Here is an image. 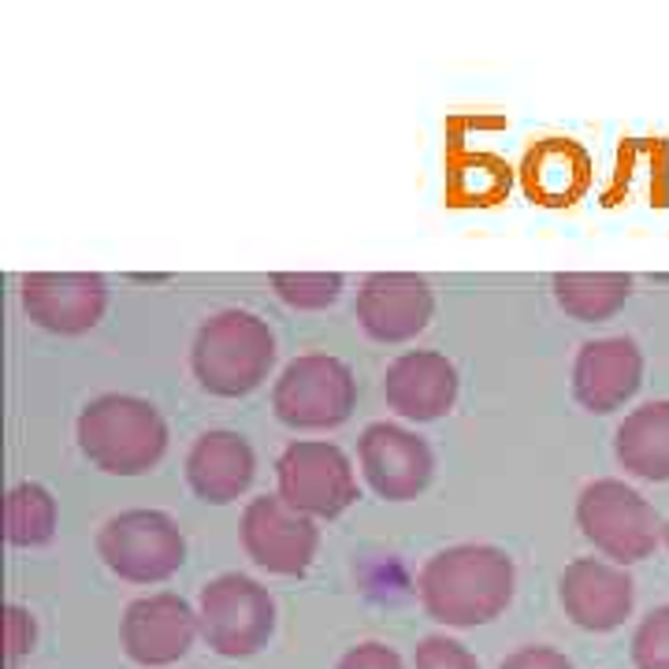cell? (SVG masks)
Listing matches in <instances>:
<instances>
[{
  "label": "cell",
  "instance_id": "obj_1",
  "mask_svg": "<svg viewBox=\"0 0 669 669\" xmlns=\"http://www.w3.org/2000/svg\"><path fill=\"white\" fill-rule=\"evenodd\" d=\"M517 584L514 558L492 543H457L432 554L421 569V603L432 622L476 628L509 606Z\"/></svg>",
  "mask_w": 669,
  "mask_h": 669
},
{
  "label": "cell",
  "instance_id": "obj_2",
  "mask_svg": "<svg viewBox=\"0 0 669 669\" xmlns=\"http://www.w3.org/2000/svg\"><path fill=\"white\" fill-rule=\"evenodd\" d=\"M276 365V335L257 313L224 309L197 327L190 368L216 398H242L265 384Z\"/></svg>",
  "mask_w": 669,
  "mask_h": 669
},
{
  "label": "cell",
  "instance_id": "obj_3",
  "mask_svg": "<svg viewBox=\"0 0 669 669\" xmlns=\"http://www.w3.org/2000/svg\"><path fill=\"white\" fill-rule=\"evenodd\" d=\"M78 446L101 473L142 476L168 451V424L161 409L134 395L94 398L75 424Z\"/></svg>",
  "mask_w": 669,
  "mask_h": 669
},
{
  "label": "cell",
  "instance_id": "obj_4",
  "mask_svg": "<svg viewBox=\"0 0 669 669\" xmlns=\"http://www.w3.org/2000/svg\"><path fill=\"white\" fill-rule=\"evenodd\" d=\"M576 525L595 551L622 569L651 558L666 528L655 506L622 481L587 484L576 498Z\"/></svg>",
  "mask_w": 669,
  "mask_h": 669
},
{
  "label": "cell",
  "instance_id": "obj_5",
  "mask_svg": "<svg viewBox=\"0 0 669 669\" xmlns=\"http://www.w3.org/2000/svg\"><path fill=\"white\" fill-rule=\"evenodd\" d=\"M202 640L219 658H249L276 633V598L246 573H224L197 595Z\"/></svg>",
  "mask_w": 669,
  "mask_h": 669
},
{
  "label": "cell",
  "instance_id": "obj_6",
  "mask_svg": "<svg viewBox=\"0 0 669 669\" xmlns=\"http://www.w3.org/2000/svg\"><path fill=\"white\" fill-rule=\"evenodd\" d=\"M97 554L127 584H161L186 562V539L161 509H127L97 532Z\"/></svg>",
  "mask_w": 669,
  "mask_h": 669
},
{
  "label": "cell",
  "instance_id": "obj_7",
  "mask_svg": "<svg viewBox=\"0 0 669 669\" xmlns=\"http://www.w3.org/2000/svg\"><path fill=\"white\" fill-rule=\"evenodd\" d=\"M357 379L332 354H302L276 379L272 409L287 428H338L354 413Z\"/></svg>",
  "mask_w": 669,
  "mask_h": 669
},
{
  "label": "cell",
  "instance_id": "obj_8",
  "mask_svg": "<svg viewBox=\"0 0 669 669\" xmlns=\"http://www.w3.org/2000/svg\"><path fill=\"white\" fill-rule=\"evenodd\" d=\"M279 498L305 517H338L357 503L349 457L324 439H298L276 462Z\"/></svg>",
  "mask_w": 669,
  "mask_h": 669
},
{
  "label": "cell",
  "instance_id": "obj_9",
  "mask_svg": "<svg viewBox=\"0 0 669 669\" xmlns=\"http://www.w3.org/2000/svg\"><path fill=\"white\" fill-rule=\"evenodd\" d=\"M242 547L268 573L302 576L321 547V528L279 495H261L242 514Z\"/></svg>",
  "mask_w": 669,
  "mask_h": 669
},
{
  "label": "cell",
  "instance_id": "obj_10",
  "mask_svg": "<svg viewBox=\"0 0 669 669\" xmlns=\"http://www.w3.org/2000/svg\"><path fill=\"white\" fill-rule=\"evenodd\" d=\"M197 636H202L197 611L183 595L172 592L134 598L123 611V625H119L127 658L145 669H161L186 658Z\"/></svg>",
  "mask_w": 669,
  "mask_h": 669
},
{
  "label": "cell",
  "instance_id": "obj_11",
  "mask_svg": "<svg viewBox=\"0 0 669 669\" xmlns=\"http://www.w3.org/2000/svg\"><path fill=\"white\" fill-rule=\"evenodd\" d=\"M357 457H362L368 487L387 503L417 498L435 468L432 446L398 424H368L357 439Z\"/></svg>",
  "mask_w": 669,
  "mask_h": 669
},
{
  "label": "cell",
  "instance_id": "obj_12",
  "mask_svg": "<svg viewBox=\"0 0 669 669\" xmlns=\"http://www.w3.org/2000/svg\"><path fill=\"white\" fill-rule=\"evenodd\" d=\"M432 287L413 272H373L357 291V321L376 343H409L432 321Z\"/></svg>",
  "mask_w": 669,
  "mask_h": 669
},
{
  "label": "cell",
  "instance_id": "obj_13",
  "mask_svg": "<svg viewBox=\"0 0 669 669\" xmlns=\"http://www.w3.org/2000/svg\"><path fill=\"white\" fill-rule=\"evenodd\" d=\"M108 287L97 272H30L23 276V309L45 332L83 335L105 316Z\"/></svg>",
  "mask_w": 669,
  "mask_h": 669
},
{
  "label": "cell",
  "instance_id": "obj_14",
  "mask_svg": "<svg viewBox=\"0 0 669 669\" xmlns=\"http://www.w3.org/2000/svg\"><path fill=\"white\" fill-rule=\"evenodd\" d=\"M558 603L569 622L581 625L584 633H614L633 614L636 584L622 565L576 558L558 581Z\"/></svg>",
  "mask_w": 669,
  "mask_h": 669
},
{
  "label": "cell",
  "instance_id": "obj_15",
  "mask_svg": "<svg viewBox=\"0 0 669 669\" xmlns=\"http://www.w3.org/2000/svg\"><path fill=\"white\" fill-rule=\"evenodd\" d=\"M644 384V354L633 338L611 335L581 346L573 365V395L587 413H614Z\"/></svg>",
  "mask_w": 669,
  "mask_h": 669
},
{
  "label": "cell",
  "instance_id": "obj_16",
  "mask_svg": "<svg viewBox=\"0 0 669 669\" xmlns=\"http://www.w3.org/2000/svg\"><path fill=\"white\" fill-rule=\"evenodd\" d=\"M384 398L406 421H439L457 402V368L435 349L402 354L384 376Z\"/></svg>",
  "mask_w": 669,
  "mask_h": 669
},
{
  "label": "cell",
  "instance_id": "obj_17",
  "mask_svg": "<svg viewBox=\"0 0 669 669\" xmlns=\"http://www.w3.org/2000/svg\"><path fill=\"white\" fill-rule=\"evenodd\" d=\"M257 457L246 435L227 432V428H213V432L197 435L186 454V484L202 503L227 506L242 498L253 484Z\"/></svg>",
  "mask_w": 669,
  "mask_h": 669
},
{
  "label": "cell",
  "instance_id": "obj_18",
  "mask_svg": "<svg viewBox=\"0 0 669 669\" xmlns=\"http://www.w3.org/2000/svg\"><path fill=\"white\" fill-rule=\"evenodd\" d=\"M521 179L536 202L573 205L592 183V157L569 138H543L525 153Z\"/></svg>",
  "mask_w": 669,
  "mask_h": 669
},
{
  "label": "cell",
  "instance_id": "obj_19",
  "mask_svg": "<svg viewBox=\"0 0 669 669\" xmlns=\"http://www.w3.org/2000/svg\"><path fill=\"white\" fill-rule=\"evenodd\" d=\"M614 454L640 481H669V402H644L617 424Z\"/></svg>",
  "mask_w": 669,
  "mask_h": 669
},
{
  "label": "cell",
  "instance_id": "obj_20",
  "mask_svg": "<svg viewBox=\"0 0 669 669\" xmlns=\"http://www.w3.org/2000/svg\"><path fill=\"white\" fill-rule=\"evenodd\" d=\"M551 287L554 302L581 324L611 321L633 298V276L625 272H558Z\"/></svg>",
  "mask_w": 669,
  "mask_h": 669
},
{
  "label": "cell",
  "instance_id": "obj_21",
  "mask_svg": "<svg viewBox=\"0 0 669 669\" xmlns=\"http://www.w3.org/2000/svg\"><path fill=\"white\" fill-rule=\"evenodd\" d=\"M56 532V498L42 484H15L4 498V536L12 547H42Z\"/></svg>",
  "mask_w": 669,
  "mask_h": 669
},
{
  "label": "cell",
  "instance_id": "obj_22",
  "mask_svg": "<svg viewBox=\"0 0 669 669\" xmlns=\"http://www.w3.org/2000/svg\"><path fill=\"white\" fill-rule=\"evenodd\" d=\"M509 190V168L498 157L465 153L446 168V194L454 205H495Z\"/></svg>",
  "mask_w": 669,
  "mask_h": 669
},
{
  "label": "cell",
  "instance_id": "obj_23",
  "mask_svg": "<svg viewBox=\"0 0 669 669\" xmlns=\"http://www.w3.org/2000/svg\"><path fill=\"white\" fill-rule=\"evenodd\" d=\"M276 294L291 309H327L343 291V276L338 272H276L272 276Z\"/></svg>",
  "mask_w": 669,
  "mask_h": 669
},
{
  "label": "cell",
  "instance_id": "obj_24",
  "mask_svg": "<svg viewBox=\"0 0 669 669\" xmlns=\"http://www.w3.org/2000/svg\"><path fill=\"white\" fill-rule=\"evenodd\" d=\"M636 669H669V603L655 606L633 633Z\"/></svg>",
  "mask_w": 669,
  "mask_h": 669
},
{
  "label": "cell",
  "instance_id": "obj_25",
  "mask_svg": "<svg viewBox=\"0 0 669 669\" xmlns=\"http://www.w3.org/2000/svg\"><path fill=\"white\" fill-rule=\"evenodd\" d=\"M417 669H481L476 655L465 644L451 640V636H424L413 651Z\"/></svg>",
  "mask_w": 669,
  "mask_h": 669
},
{
  "label": "cell",
  "instance_id": "obj_26",
  "mask_svg": "<svg viewBox=\"0 0 669 669\" xmlns=\"http://www.w3.org/2000/svg\"><path fill=\"white\" fill-rule=\"evenodd\" d=\"M37 640V622L34 614L23 611V606H4V658L8 662H19L23 655L34 651Z\"/></svg>",
  "mask_w": 669,
  "mask_h": 669
},
{
  "label": "cell",
  "instance_id": "obj_27",
  "mask_svg": "<svg viewBox=\"0 0 669 669\" xmlns=\"http://www.w3.org/2000/svg\"><path fill=\"white\" fill-rule=\"evenodd\" d=\"M335 669H406L402 655L395 647L379 644V640H368V644H357L338 658Z\"/></svg>",
  "mask_w": 669,
  "mask_h": 669
},
{
  "label": "cell",
  "instance_id": "obj_28",
  "mask_svg": "<svg viewBox=\"0 0 669 669\" xmlns=\"http://www.w3.org/2000/svg\"><path fill=\"white\" fill-rule=\"evenodd\" d=\"M498 669H573V662L554 651V647H543V644H528L521 651H514Z\"/></svg>",
  "mask_w": 669,
  "mask_h": 669
},
{
  "label": "cell",
  "instance_id": "obj_29",
  "mask_svg": "<svg viewBox=\"0 0 669 669\" xmlns=\"http://www.w3.org/2000/svg\"><path fill=\"white\" fill-rule=\"evenodd\" d=\"M662 539H666V551H669V521H666V528H662Z\"/></svg>",
  "mask_w": 669,
  "mask_h": 669
}]
</instances>
